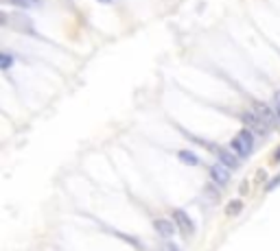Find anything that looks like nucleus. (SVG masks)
<instances>
[{
  "mask_svg": "<svg viewBox=\"0 0 280 251\" xmlns=\"http://www.w3.org/2000/svg\"><path fill=\"white\" fill-rule=\"evenodd\" d=\"M252 146H254V133L250 129H243L234 135L232 140V151L237 153L239 157H248L252 153Z\"/></svg>",
  "mask_w": 280,
  "mask_h": 251,
  "instance_id": "1",
  "label": "nucleus"
},
{
  "mask_svg": "<svg viewBox=\"0 0 280 251\" xmlns=\"http://www.w3.org/2000/svg\"><path fill=\"white\" fill-rule=\"evenodd\" d=\"M241 120H243V123L248 125V129L252 131V133L265 135V133H267V129H270V127H267V125L259 118V116H256L254 112H243V114H241Z\"/></svg>",
  "mask_w": 280,
  "mask_h": 251,
  "instance_id": "2",
  "label": "nucleus"
},
{
  "mask_svg": "<svg viewBox=\"0 0 280 251\" xmlns=\"http://www.w3.org/2000/svg\"><path fill=\"white\" fill-rule=\"evenodd\" d=\"M173 221H175V225H178V229L184 234V236H190V234L195 232L193 221H190V216L186 214L184 210H173Z\"/></svg>",
  "mask_w": 280,
  "mask_h": 251,
  "instance_id": "3",
  "label": "nucleus"
},
{
  "mask_svg": "<svg viewBox=\"0 0 280 251\" xmlns=\"http://www.w3.org/2000/svg\"><path fill=\"white\" fill-rule=\"evenodd\" d=\"M210 179L217 186H228V182H230V168L226 166V164H221V162L212 164V166H210Z\"/></svg>",
  "mask_w": 280,
  "mask_h": 251,
  "instance_id": "4",
  "label": "nucleus"
},
{
  "mask_svg": "<svg viewBox=\"0 0 280 251\" xmlns=\"http://www.w3.org/2000/svg\"><path fill=\"white\" fill-rule=\"evenodd\" d=\"M153 227H156V232L160 234L162 238H171L175 234V221H169V218H156L153 221Z\"/></svg>",
  "mask_w": 280,
  "mask_h": 251,
  "instance_id": "5",
  "label": "nucleus"
},
{
  "mask_svg": "<svg viewBox=\"0 0 280 251\" xmlns=\"http://www.w3.org/2000/svg\"><path fill=\"white\" fill-rule=\"evenodd\" d=\"M254 114L263 120V123L267 125V127H272L274 120H276V116H278V114H276V112H272V109L267 107L265 103H256V105H254Z\"/></svg>",
  "mask_w": 280,
  "mask_h": 251,
  "instance_id": "6",
  "label": "nucleus"
},
{
  "mask_svg": "<svg viewBox=\"0 0 280 251\" xmlns=\"http://www.w3.org/2000/svg\"><path fill=\"white\" fill-rule=\"evenodd\" d=\"M217 153V157H219V162L221 164H226V166L232 171V168H239V157L234 155L232 151H226V149H219V146H212Z\"/></svg>",
  "mask_w": 280,
  "mask_h": 251,
  "instance_id": "7",
  "label": "nucleus"
},
{
  "mask_svg": "<svg viewBox=\"0 0 280 251\" xmlns=\"http://www.w3.org/2000/svg\"><path fill=\"white\" fill-rule=\"evenodd\" d=\"M178 157H180V160H182L184 164H188V166H197V164H199V160H197V155H195L193 151H180Z\"/></svg>",
  "mask_w": 280,
  "mask_h": 251,
  "instance_id": "8",
  "label": "nucleus"
},
{
  "mask_svg": "<svg viewBox=\"0 0 280 251\" xmlns=\"http://www.w3.org/2000/svg\"><path fill=\"white\" fill-rule=\"evenodd\" d=\"M15 26H18V31H24V33H33V24L29 18H24V15H15Z\"/></svg>",
  "mask_w": 280,
  "mask_h": 251,
  "instance_id": "9",
  "label": "nucleus"
},
{
  "mask_svg": "<svg viewBox=\"0 0 280 251\" xmlns=\"http://www.w3.org/2000/svg\"><path fill=\"white\" fill-rule=\"evenodd\" d=\"M241 210H243V201L234 199V201H230V203H228V207H226V214H228V216H237Z\"/></svg>",
  "mask_w": 280,
  "mask_h": 251,
  "instance_id": "10",
  "label": "nucleus"
},
{
  "mask_svg": "<svg viewBox=\"0 0 280 251\" xmlns=\"http://www.w3.org/2000/svg\"><path fill=\"white\" fill-rule=\"evenodd\" d=\"M9 4H15V7H35L40 0H4Z\"/></svg>",
  "mask_w": 280,
  "mask_h": 251,
  "instance_id": "11",
  "label": "nucleus"
},
{
  "mask_svg": "<svg viewBox=\"0 0 280 251\" xmlns=\"http://www.w3.org/2000/svg\"><path fill=\"white\" fill-rule=\"evenodd\" d=\"M278 186H280V175H276V177H274L272 182L267 184V188H265V190H267V192H272V190H276Z\"/></svg>",
  "mask_w": 280,
  "mask_h": 251,
  "instance_id": "12",
  "label": "nucleus"
},
{
  "mask_svg": "<svg viewBox=\"0 0 280 251\" xmlns=\"http://www.w3.org/2000/svg\"><path fill=\"white\" fill-rule=\"evenodd\" d=\"M11 63H13V57H11L9 53H2V68H4V70L11 68Z\"/></svg>",
  "mask_w": 280,
  "mask_h": 251,
  "instance_id": "13",
  "label": "nucleus"
},
{
  "mask_svg": "<svg viewBox=\"0 0 280 251\" xmlns=\"http://www.w3.org/2000/svg\"><path fill=\"white\" fill-rule=\"evenodd\" d=\"M274 162H280V146L276 149V153H274Z\"/></svg>",
  "mask_w": 280,
  "mask_h": 251,
  "instance_id": "14",
  "label": "nucleus"
},
{
  "mask_svg": "<svg viewBox=\"0 0 280 251\" xmlns=\"http://www.w3.org/2000/svg\"><path fill=\"white\" fill-rule=\"evenodd\" d=\"M169 251H180V247H175V245L173 243H169V247H167Z\"/></svg>",
  "mask_w": 280,
  "mask_h": 251,
  "instance_id": "15",
  "label": "nucleus"
},
{
  "mask_svg": "<svg viewBox=\"0 0 280 251\" xmlns=\"http://www.w3.org/2000/svg\"><path fill=\"white\" fill-rule=\"evenodd\" d=\"M274 98H276V105H280V92H276V96Z\"/></svg>",
  "mask_w": 280,
  "mask_h": 251,
  "instance_id": "16",
  "label": "nucleus"
},
{
  "mask_svg": "<svg viewBox=\"0 0 280 251\" xmlns=\"http://www.w3.org/2000/svg\"><path fill=\"white\" fill-rule=\"evenodd\" d=\"M276 114H278V118H280V105H276Z\"/></svg>",
  "mask_w": 280,
  "mask_h": 251,
  "instance_id": "17",
  "label": "nucleus"
},
{
  "mask_svg": "<svg viewBox=\"0 0 280 251\" xmlns=\"http://www.w3.org/2000/svg\"><path fill=\"white\" fill-rule=\"evenodd\" d=\"M98 2H112V0H98Z\"/></svg>",
  "mask_w": 280,
  "mask_h": 251,
  "instance_id": "18",
  "label": "nucleus"
}]
</instances>
